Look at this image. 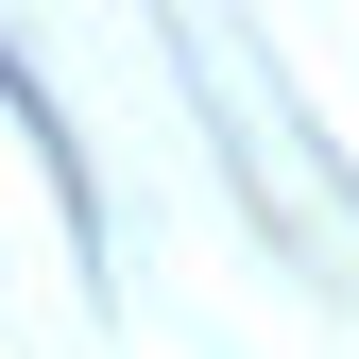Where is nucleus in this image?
I'll return each mask as SVG.
<instances>
[]
</instances>
